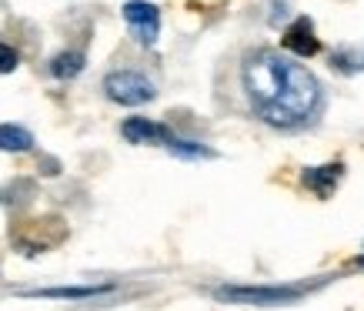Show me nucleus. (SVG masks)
Instances as JSON below:
<instances>
[{
	"instance_id": "obj_11",
	"label": "nucleus",
	"mask_w": 364,
	"mask_h": 311,
	"mask_svg": "<svg viewBox=\"0 0 364 311\" xmlns=\"http://www.w3.org/2000/svg\"><path fill=\"white\" fill-rule=\"evenodd\" d=\"M84 70V54L80 51H60L50 57V74L57 80H74Z\"/></svg>"
},
{
	"instance_id": "obj_14",
	"label": "nucleus",
	"mask_w": 364,
	"mask_h": 311,
	"mask_svg": "<svg viewBox=\"0 0 364 311\" xmlns=\"http://www.w3.org/2000/svg\"><path fill=\"white\" fill-rule=\"evenodd\" d=\"M17 64H21V54H17L11 44H4V41H0V74H14Z\"/></svg>"
},
{
	"instance_id": "obj_7",
	"label": "nucleus",
	"mask_w": 364,
	"mask_h": 311,
	"mask_svg": "<svg viewBox=\"0 0 364 311\" xmlns=\"http://www.w3.org/2000/svg\"><path fill=\"white\" fill-rule=\"evenodd\" d=\"M281 47L291 51V54H298V57H314L321 51V41H318V33H314V23H311L308 17H298V21L284 31Z\"/></svg>"
},
{
	"instance_id": "obj_6",
	"label": "nucleus",
	"mask_w": 364,
	"mask_h": 311,
	"mask_svg": "<svg viewBox=\"0 0 364 311\" xmlns=\"http://www.w3.org/2000/svg\"><path fill=\"white\" fill-rule=\"evenodd\" d=\"M121 134L127 144H171L174 141V134L171 127L161 121H151V117H127L121 124Z\"/></svg>"
},
{
	"instance_id": "obj_13",
	"label": "nucleus",
	"mask_w": 364,
	"mask_h": 311,
	"mask_svg": "<svg viewBox=\"0 0 364 311\" xmlns=\"http://www.w3.org/2000/svg\"><path fill=\"white\" fill-rule=\"evenodd\" d=\"M171 151H174V154H181V157H210V151L208 147H200V144H194V141H181V137H174V141H171Z\"/></svg>"
},
{
	"instance_id": "obj_9",
	"label": "nucleus",
	"mask_w": 364,
	"mask_h": 311,
	"mask_svg": "<svg viewBox=\"0 0 364 311\" xmlns=\"http://www.w3.org/2000/svg\"><path fill=\"white\" fill-rule=\"evenodd\" d=\"M341 174H344L341 161H338V164H324V167H308V171H304V184H308L318 198H328V194L338 188Z\"/></svg>"
},
{
	"instance_id": "obj_4",
	"label": "nucleus",
	"mask_w": 364,
	"mask_h": 311,
	"mask_svg": "<svg viewBox=\"0 0 364 311\" xmlns=\"http://www.w3.org/2000/svg\"><path fill=\"white\" fill-rule=\"evenodd\" d=\"M104 94L114 100V104H124V107H141V104H151L157 97L154 80L141 74V70H111L104 78Z\"/></svg>"
},
{
	"instance_id": "obj_1",
	"label": "nucleus",
	"mask_w": 364,
	"mask_h": 311,
	"mask_svg": "<svg viewBox=\"0 0 364 311\" xmlns=\"http://www.w3.org/2000/svg\"><path fill=\"white\" fill-rule=\"evenodd\" d=\"M241 84L254 114L271 127H301L321 111V84L281 51H254L241 64Z\"/></svg>"
},
{
	"instance_id": "obj_12",
	"label": "nucleus",
	"mask_w": 364,
	"mask_h": 311,
	"mask_svg": "<svg viewBox=\"0 0 364 311\" xmlns=\"http://www.w3.org/2000/svg\"><path fill=\"white\" fill-rule=\"evenodd\" d=\"M331 64L344 74H354V70H364V51L361 47H341L338 54L331 57Z\"/></svg>"
},
{
	"instance_id": "obj_8",
	"label": "nucleus",
	"mask_w": 364,
	"mask_h": 311,
	"mask_svg": "<svg viewBox=\"0 0 364 311\" xmlns=\"http://www.w3.org/2000/svg\"><path fill=\"white\" fill-rule=\"evenodd\" d=\"M114 285H60V288H27L21 291L23 298H64V301H84L107 295Z\"/></svg>"
},
{
	"instance_id": "obj_2",
	"label": "nucleus",
	"mask_w": 364,
	"mask_h": 311,
	"mask_svg": "<svg viewBox=\"0 0 364 311\" xmlns=\"http://www.w3.org/2000/svg\"><path fill=\"white\" fill-rule=\"evenodd\" d=\"M67 238V221L60 214H41L31 221H17L11 228V245L21 255H44Z\"/></svg>"
},
{
	"instance_id": "obj_10",
	"label": "nucleus",
	"mask_w": 364,
	"mask_h": 311,
	"mask_svg": "<svg viewBox=\"0 0 364 311\" xmlns=\"http://www.w3.org/2000/svg\"><path fill=\"white\" fill-rule=\"evenodd\" d=\"M33 147V134L21 124H0V151L7 154H23Z\"/></svg>"
},
{
	"instance_id": "obj_5",
	"label": "nucleus",
	"mask_w": 364,
	"mask_h": 311,
	"mask_svg": "<svg viewBox=\"0 0 364 311\" xmlns=\"http://www.w3.org/2000/svg\"><path fill=\"white\" fill-rule=\"evenodd\" d=\"M124 21L131 27L134 41L144 47H154L157 44V33H161V11L147 0H127L124 4Z\"/></svg>"
},
{
	"instance_id": "obj_3",
	"label": "nucleus",
	"mask_w": 364,
	"mask_h": 311,
	"mask_svg": "<svg viewBox=\"0 0 364 311\" xmlns=\"http://www.w3.org/2000/svg\"><path fill=\"white\" fill-rule=\"evenodd\" d=\"M301 295H308L304 285H224V288H214V298L231 301V305H291Z\"/></svg>"
}]
</instances>
